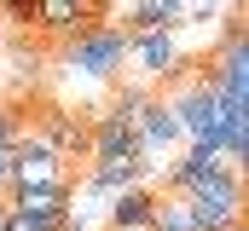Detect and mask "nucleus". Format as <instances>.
I'll list each match as a JSON object with an SVG mask.
<instances>
[{
    "instance_id": "1",
    "label": "nucleus",
    "mask_w": 249,
    "mask_h": 231,
    "mask_svg": "<svg viewBox=\"0 0 249 231\" xmlns=\"http://www.w3.org/2000/svg\"><path fill=\"white\" fill-rule=\"evenodd\" d=\"M174 197L191 202L197 231H232V226H244V168H220V173H209V179H186Z\"/></svg>"
},
{
    "instance_id": "2",
    "label": "nucleus",
    "mask_w": 249,
    "mask_h": 231,
    "mask_svg": "<svg viewBox=\"0 0 249 231\" xmlns=\"http://www.w3.org/2000/svg\"><path fill=\"white\" fill-rule=\"evenodd\" d=\"M127 35L122 23H93V29H75L70 41H64V64L70 69H81V75H93V81H116V69H122L127 58Z\"/></svg>"
},
{
    "instance_id": "3",
    "label": "nucleus",
    "mask_w": 249,
    "mask_h": 231,
    "mask_svg": "<svg viewBox=\"0 0 249 231\" xmlns=\"http://www.w3.org/2000/svg\"><path fill=\"white\" fill-rule=\"evenodd\" d=\"M0 208L35 220V226H53V231H81V214H75V197L70 185H29V191H6Z\"/></svg>"
},
{
    "instance_id": "4",
    "label": "nucleus",
    "mask_w": 249,
    "mask_h": 231,
    "mask_svg": "<svg viewBox=\"0 0 249 231\" xmlns=\"http://www.w3.org/2000/svg\"><path fill=\"white\" fill-rule=\"evenodd\" d=\"M29 185H70V162L23 127V133H18V173H12V191H29Z\"/></svg>"
},
{
    "instance_id": "5",
    "label": "nucleus",
    "mask_w": 249,
    "mask_h": 231,
    "mask_svg": "<svg viewBox=\"0 0 249 231\" xmlns=\"http://www.w3.org/2000/svg\"><path fill=\"white\" fill-rule=\"evenodd\" d=\"M127 58H139V64H145V75H157V81H180V69H186V52H180L174 29L133 35V41H127Z\"/></svg>"
},
{
    "instance_id": "6",
    "label": "nucleus",
    "mask_w": 249,
    "mask_h": 231,
    "mask_svg": "<svg viewBox=\"0 0 249 231\" xmlns=\"http://www.w3.org/2000/svg\"><path fill=\"white\" fill-rule=\"evenodd\" d=\"M133 139H139V156L151 162V156H162V150H180V145H186V127H180V116L168 110L162 99H151V110H145V121H139ZM151 168H157V162H151Z\"/></svg>"
},
{
    "instance_id": "7",
    "label": "nucleus",
    "mask_w": 249,
    "mask_h": 231,
    "mask_svg": "<svg viewBox=\"0 0 249 231\" xmlns=\"http://www.w3.org/2000/svg\"><path fill=\"white\" fill-rule=\"evenodd\" d=\"M41 145H53L64 162H75V156H87V121L81 116H70V110H41V121L29 127Z\"/></svg>"
},
{
    "instance_id": "8",
    "label": "nucleus",
    "mask_w": 249,
    "mask_h": 231,
    "mask_svg": "<svg viewBox=\"0 0 249 231\" xmlns=\"http://www.w3.org/2000/svg\"><path fill=\"white\" fill-rule=\"evenodd\" d=\"M145 173H151V162L145 156H105V162H87V173H81V185L87 191H127V185H145Z\"/></svg>"
},
{
    "instance_id": "9",
    "label": "nucleus",
    "mask_w": 249,
    "mask_h": 231,
    "mask_svg": "<svg viewBox=\"0 0 249 231\" xmlns=\"http://www.w3.org/2000/svg\"><path fill=\"white\" fill-rule=\"evenodd\" d=\"M105 226L110 231H151V191H145V185L116 191L110 208H105Z\"/></svg>"
},
{
    "instance_id": "10",
    "label": "nucleus",
    "mask_w": 249,
    "mask_h": 231,
    "mask_svg": "<svg viewBox=\"0 0 249 231\" xmlns=\"http://www.w3.org/2000/svg\"><path fill=\"white\" fill-rule=\"evenodd\" d=\"M186 23V6L180 0H133L127 6V35H151V29H180Z\"/></svg>"
},
{
    "instance_id": "11",
    "label": "nucleus",
    "mask_w": 249,
    "mask_h": 231,
    "mask_svg": "<svg viewBox=\"0 0 249 231\" xmlns=\"http://www.w3.org/2000/svg\"><path fill=\"white\" fill-rule=\"evenodd\" d=\"M151 99H157L151 87H116V99L105 104V116L122 121L127 133H139V121H145V110H151Z\"/></svg>"
},
{
    "instance_id": "12",
    "label": "nucleus",
    "mask_w": 249,
    "mask_h": 231,
    "mask_svg": "<svg viewBox=\"0 0 249 231\" xmlns=\"http://www.w3.org/2000/svg\"><path fill=\"white\" fill-rule=\"evenodd\" d=\"M12 173H18V139H12V145H0V197L12 191Z\"/></svg>"
},
{
    "instance_id": "13",
    "label": "nucleus",
    "mask_w": 249,
    "mask_h": 231,
    "mask_svg": "<svg viewBox=\"0 0 249 231\" xmlns=\"http://www.w3.org/2000/svg\"><path fill=\"white\" fill-rule=\"evenodd\" d=\"M18 133H23V116L12 110V104H0V145H12Z\"/></svg>"
},
{
    "instance_id": "14",
    "label": "nucleus",
    "mask_w": 249,
    "mask_h": 231,
    "mask_svg": "<svg viewBox=\"0 0 249 231\" xmlns=\"http://www.w3.org/2000/svg\"><path fill=\"white\" fill-rule=\"evenodd\" d=\"M0 12L12 23H35V0H0Z\"/></svg>"
},
{
    "instance_id": "15",
    "label": "nucleus",
    "mask_w": 249,
    "mask_h": 231,
    "mask_svg": "<svg viewBox=\"0 0 249 231\" xmlns=\"http://www.w3.org/2000/svg\"><path fill=\"white\" fill-rule=\"evenodd\" d=\"M0 231H53V226H35V220H23V214L0 208Z\"/></svg>"
},
{
    "instance_id": "16",
    "label": "nucleus",
    "mask_w": 249,
    "mask_h": 231,
    "mask_svg": "<svg viewBox=\"0 0 249 231\" xmlns=\"http://www.w3.org/2000/svg\"><path fill=\"white\" fill-rule=\"evenodd\" d=\"M209 6H214V0H209ZM232 6H238V0H232Z\"/></svg>"
},
{
    "instance_id": "17",
    "label": "nucleus",
    "mask_w": 249,
    "mask_h": 231,
    "mask_svg": "<svg viewBox=\"0 0 249 231\" xmlns=\"http://www.w3.org/2000/svg\"><path fill=\"white\" fill-rule=\"evenodd\" d=\"M232 231H244V226H232Z\"/></svg>"
}]
</instances>
